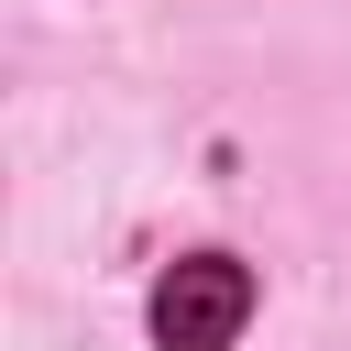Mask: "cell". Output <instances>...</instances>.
<instances>
[{"label":"cell","instance_id":"obj_1","mask_svg":"<svg viewBox=\"0 0 351 351\" xmlns=\"http://www.w3.org/2000/svg\"><path fill=\"white\" fill-rule=\"evenodd\" d=\"M241 318H252V274H241L230 252L165 263V285H154V340H165V351H230Z\"/></svg>","mask_w":351,"mask_h":351}]
</instances>
